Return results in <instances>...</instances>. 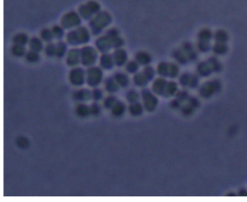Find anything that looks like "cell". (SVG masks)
Returning <instances> with one entry per match:
<instances>
[{"label": "cell", "instance_id": "obj_1", "mask_svg": "<svg viewBox=\"0 0 247 202\" xmlns=\"http://www.w3.org/2000/svg\"><path fill=\"white\" fill-rule=\"evenodd\" d=\"M110 21V17L107 13L101 12L97 15L94 18V20H92L91 25L92 27H95L96 29L101 30V27H105L106 25H108V23Z\"/></svg>", "mask_w": 247, "mask_h": 202}, {"label": "cell", "instance_id": "obj_2", "mask_svg": "<svg viewBox=\"0 0 247 202\" xmlns=\"http://www.w3.org/2000/svg\"><path fill=\"white\" fill-rule=\"evenodd\" d=\"M80 19L76 14L70 12L67 14L62 19V24L66 27H70L79 24Z\"/></svg>", "mask_w": 247, "mask_h": 202}, {"label": "cell", "instance_id": "obj_3", "mask_svg": "<svg viewBox=\"0 0 247 202\" xmlns=\"http://www.w3.org/2000/svg\"><path fill=\"white\" fill-rule=\"evenodd\" d=\"M26 36H25L24 34H18L15 38V42L19 44L25 43L26 42Z\"/></svg>", "mask_w": 247, "mask_h": 202}, {"label": "cell", "instance_id": "obj_4", "mask_svg": "<svg viewBox=\"0 0 247 202\" xmlns=\"http://www.w3.org/2000/svg\"><path fill=\"white\" fill-rule=\"evenodd\" d=\"M31 48L34 50H39L41 48V43L36 38H33L31 41Z\"/></svg>", "mask_w": 247, "mask_h": 202}, {"label": "cell", "instance_id": "obj_5", "mask_svg": "<svg viewBox=\"0 0 247 202\" xmlns=\"http://www.w3.org/2000/svg\"><path fill=\"white\" fill-rule=\"evenodd\" d=\"M138 61L143 62V63H146L147 62L149 61V58L146 54H138Z\"/></svg>", "mask_w": 247, "mask_h": 202}, {"label": "cell", "instance_id": "obj_6", "mask_svg": "<svg viewBox=\"0 0 247 202\" xmlns=\"http://www.w3.org/2000/svg\"><path fill=\"white\" fill-rule=\"evenodd\" d=\"M27 58L28 59L30 60V61H36V60L37 59L38 57L35 53H30L28 54Z\"/></svg>", "mask_w": 247, "mask_h": 202}, {"label": "cell", "instance_id": "obj_7", "mask_svg": "<svg viewBox=\"0 0 247 202\" xmlns=\"http://www.w3.org/2000/svg\"><path fill=\"white\" fill-rule=\"evenodd\" d=\"M13 53H15V54L20 55L23 53V48H21V46H16V47L13 48Z\"/></svg>", "mask_w": 247, "mask_h": 202}, {"label": "cell", "instance_id": "obj_8", "mask_svg": "<svg viewBox=\"0 0 247 202\" xmlns=\"http://www.w3.org/2000/svg\"><path fill=\"white\" fill-rule=\"evenodd\" d=\"M42 36H43L44 38L45 39H47V40H48V39H49V38H51V36H52V35H51V33L49 32V31H43V32H42Z\"/></svg>", "mask_w": 247, "mask_h": 202}, {"label": "cell", "instance_id": "obj_9", "mask_svg": "<svg viewBox=\"0 0 247 202\" xmlns=\"http://www.w3.org/2000/svg\"><path fill=\"white\" fill-rule=\"evenodd\" d=\"M130 65L131 67H130L128 65V67H127V68H128V70H130L131 71H134L136 69V68H137L136 63H133V62H131V63H130Z\"/></svg>", "mask_w": 247, "mask_h": 202}]
</instances>
